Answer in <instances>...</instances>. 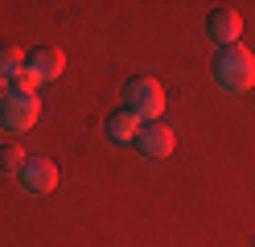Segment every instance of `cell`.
<instances>
[{
	"label": "cell",
	"mask_w": 255,
	"mask_h": 247,
	"mask_svg": "<svg viewBox=\"0 0 255 247\" xmlns=\"http://www.w3.org/2000/svg\"><path fill=\"white\" fill-rule=\"evenodd\" d=\"M214 82L222 91H247L255 82V54H247L243 45H231L214 58Z\"/></svg>",
	"instance_id": "cell-1"
},
{
	"label": "cell",
	"mask_w": 255,
	"mask_h": 247,
	"mask_svg": "<svg viewBox=\"0 0 255 247\" xmlns=\"http://www.w3.org/2000/svg\"><path fill=\"white\" fill-rule=\"evenodd\" d=\"M128 111L136 115V120H161V111H165V87L156 78H136V82H128Z\"/></svg>",
	"instance_id": "cell-2"
},
{
	"label": "cell",
	"mask_w": 255,
	"mask_h": 247,
	"mask_svg": "<svg viewBox=\"0 0 255 247\" xmlns=\"http://www.w3.org/2000/svg\"><path fill=\"white\" fill-rule=\"evenodd\" d=\"M37 115H41L37 95H17V91H8L4 103H0V124H4L8 132H29V128L37 124Z\"/></svg>",
	"instance_id": "cell-3"
},
{
	"label": "cell",
	"mask_w": 255,
	"mask_h": 247,
	"mask_svg": "<svg viewBox=\"0 0 255 247\" xmlns=\"http://www.w3.org/2000/svg\"><path fill=\"white\" fill-rule=\"evenodd\" d=\"M173 144H177V132H173L169 124H161V120H152V124H140L136 148H140L144 157L161 161V157H169V153H173Z\"/></svg>",
	"instance_id": "cell-4"
},
{
	"label": "cell",
	"mask_w": 255,
	"mask_h": 247,
	"mask_svg": "<svg viewBox=\"0 0 255 247\" xmlns=\"http://www.w3.org/2000/svg\"><path fill=\"white\" fill-rule=\"evenodd\" d=\"M21 186L29 190V194H50L54 186H58V165L50 161V157H29L25 165H21Z\"/></svg>",
	"instance_id": "cell-5"
},
{
	"label": "cell",
	"mask_w": 255,
	"mask_h": 247,
	"mask_svg": "<svg viewBox=\"0 0 255 247\" xmlns=\"http://www.w3.org/2000/svg\"><path fill=\"white\" fill-rule=\"evenodd\" d=\"M206 33H210V41H218L222 49H231L239 41V33H243V16L235 8H214L210 21H206Z\"/></svg>",
	"instance_id": "cell-6"
},
{
	"label": "cell",
	"mask_w": 255,
	"mask_h": 247,
	"mask_svg": "<svg viewBox=\"0 0 255 247\" xmlns=\"http://www.w3.org/2000/svg\"><path fill=\"white\" fill-rule=\"evenodd\" d=\"M103 136H107L111 144H136V136H140V120H136L128 107H120V111H111V115H107Z\"/></svg>",
	"instance_id": "cell-7"
},
{
	"label": "cell",
	"mask_w": 255,
	"mask_h": 247,
	"mask_svg": "<svg viewBox=\"0 0 255 247\" xmlns=\"http://www.w3.org/2000/svg\"><path fill=\"white\" fill-rule=\"evenodd\" d=\"M62 66H66V58H62V49H50V45H41L29 54V70H33L41 82L45 78H58L62 74Z\"/></svg>",
	"instance_id": "cell-8"
},
{
	"label": "cell",
	"mask_w": 255,
	"mask_h": 247,
	"mask_svg": "<svg viewBox=\"0 0 255 247\" xmlns=\"http://www.w3.org/2000/svg\"><path fill=\"white\" fill-rule=\"evenodd\" d=\"M21 70H25L21 49H17V45H4V49H0V78H4V82H12Z\"/></svg>",
	"instance_id": "cell-9"
},
{
	"label": "cell",
	"mask_w": 255,
	"mask_h": 247,
	"mask_svg": "<svg viewBox=\"0 0 255 247\" xmlns=\"http://www.w3.org/2000/svg\"><path fill=\"white\" fill-rule=\"evenodd\" d=\"M25 148L21 144H8V148H0V169L4 173H21V165H25Z\"/></svg>",
	"instance_id": "cell-10"
},
{
	"label": "cell",
	"mask_w": 255,
	"mask_h": 247,
	"mask_svg": "<svg viewBox=\"0 0 255 247\" xmlns=\"http://www.w3.org/2000/svg\"><path fill=\"white\" fill-rule=\"evenodd\" d=\"M37 82H41V78H37V74L25 66V70H21L17 78H12V91H17V95H33V91H37Z\"/></svg>",
	"instance_id": "cell-11"
},
{
	"label": "cell",
	"mask_w": 255,
	"mask_h": 247,
	"mask_svg": "<svg viewBox=\"0 0 255 247\" xmlns=\"http://www.w3.org/2000/svg\"><path fill=\"white\" fill-rule=\"evenodd\" d=\"M4 95H8V82H4V78H0V103H4Z\"/></svg>",
	"instance_id": "cell-12"
}]
</instances>
